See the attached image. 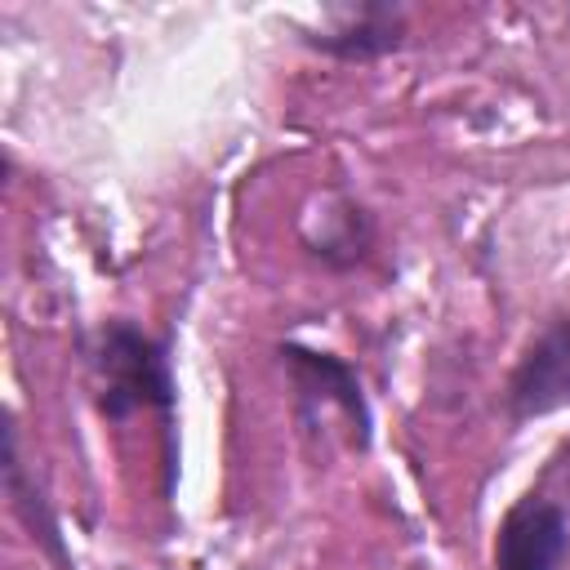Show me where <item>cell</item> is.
<instances>
[{"instance_id": "3957f363", "label": "cell", "mask_w": 570, "mask_h": 570, "mask_svg": "<svg viewBox=\"0 0 570 570\" xmlns=\"http://www.w3.org/2000/svg\"><path fill=\"white\" fill-rule=\"evenodd\" d=\"M281 361L294 379V396H298V410L307 419L325 414V410H338L352 428V441L356 450L370 441V405L361 396V379L356 370L334 356V352H312V347H298V343H285L281 347Z\"/></svg>"}, {"instance_id": "6da1fadb", "label": "cell", "mask_w": 570, "mask_h": 570, "mask_svg": "<svg viewBox=\"0 0 570 570\" xmlns=\"http://www.w3.org/2000/svg\"><path fill=\"white\" fill-rule=\"evenodd\" d=\"M94 387L107 419H129L134 410H174L169 347L129 321H107L94 338Z\"/></svg>"}, {"instance_id": "5b68a950", "label": "cell", "mask_w": 570, "mask_h": 570, "mask_svg": "<svg viewBox=\"0 0 570 570\" xmlns=\"http://www.w3.org/2000/svg\"><path fill=\"white\" fill-rule=\"evenodd\" d=\"M405 40V13L396 4H361V9H347L338 13L334 27L307 36L312 49L330 53V58H343V62H370V58H383L392 49H401Z\"/></svg>"}, {"instance_id": "7a4b0ae2", "label": "cell", "mask_w": 570, "mask_h": 570, "mask_svg": "<svg viewBox=\"0 0 570 570\" xmlns=\"http://www.w3.org/2000/svg\"><path fill=\"white\" fill-rule=\"evenodd\" d=\"M570 405V312L548 321L530 347L521 352L512 379H508V414L512 423L543 419L552 410Z\"/></svg>"}, {"instance_id": "8992f818", "label": "cell", "mask_w": 570, "mask_h": 570, "mask_svg": "<svg viewBox=\"0 0 570 570\" xmlns=\"http://www.w3.org/2000/svg\"><path fill=\"white\" fill-rule=\"evenodd\" d=\"M321 218H325V232L307 240L312 254H321V258L334 263V267L356 263V258L365 254V245H370V218H365L356 205H343L338 214H321Z\"/></svg>"}, {"instance_id": "277c9868", "label": "cell", "mask_w": 570, "mask_h": 570, "mask_svg": "<svg viewBox=\"0 0 570 570\" xmlns=\"http://www.w3.org/2000/svg\"><path fill=\"white\" fill-rule=\"evenodd\" d=\"M570 552V517L543 494H525L508 508L494 534V570H561Z\"/></svg>"}]
</instances>
